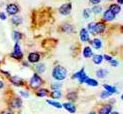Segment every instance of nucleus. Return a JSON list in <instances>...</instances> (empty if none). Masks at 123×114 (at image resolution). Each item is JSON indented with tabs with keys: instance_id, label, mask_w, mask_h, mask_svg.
<instances>
[{
	"instance_id": "nucleus-7",
	"label": "nucleus",
	"mask_w": 123,
	"mask_h": 114,
	"mask_svg": "<svg viewBox=\"0 0 123 114\" xmlns=\"http://www.w3.org/2000/svg\"><path fill=\"white\" fill-rule=\"evenodd\" d=\"M40 60V54L38 52H31L28 55V62L29 63H37Z\"/></svg>"
},
{
	"instance_id": "nucleus-5",
	"label": "nucleus",
	"mask_w": 123,
	"mask_h": 114,
	"mask_svg": "<svg viewBox=\"0 0 123 114\" xmlns=\"http://www.w3.org/2000/svg\"><path fill=\"white\" fill-rule=\"evenodd\" d=\"M19 7H18V5L15 4V3H10L7 5V7H6V12L9 14V15H12V16H15L17 15V13L19 12Z\"/></svg>"
},
{
	"instance_id": "nucleus-32",
	"label": "nucleus",
	"mask_w": 123,
	"mask_h": 114,
	"mask_svg": "<svg viewBox=\"0 0 123 114\" xmlns=\"http://www.w3.org/2000/svg\"><path fill=\"white\" fill-rule=\"evenodd\" d=\"M112 95V93H110V92H108V91H103V92H101V94H100V97L101 98H103V99H105V98H108V97H110V96Z\"/></svg>"
},
{
	"instance_id": "nucleus-41",
	"label": "nucleus",
	"mask_w": 123,
	"mask_h": 114,
	"mask_svg": "<svg viewBox=\"0 0 123 114\" xmlns=\"http://www.w3.org/2000/svg\"><path fill=\"white\" fill-rule=\"evenodd\" d=\"M4 114H13V113H12L11 111H7V112H5Z\"/></svg>"
},
{
	"instance_id": "nucleus-46",
	"label": "nucleus",
	"mask_w": 123,
	"mask_h": 114,
	"mask_svg": "<svg viewBox=\"0 0 123 114\" xmlns=\"http://www.w3.org/2000/svg\"><path fill=\"white\" fill-rule=\"evenodd\" d=\"M0 63H1V62H0Z\"/></svg>"
},
{
	"instance_id": "nucleus-21",
	"label": "nucleus",
	"mask_w": 123,
	"mask_h": 114,
	"mask_svg": "<svg viewBox=\"0 0 123 114\" xmlns=\"http://www.w3.org/2000/svg\"><path fill=\"white\" fill-rule=\"evenodd\" d=\"M93 63L96 65H99L103 61V56L102 55H93Z\"/></svg>"
},
{
	"instance_id": "nucleus-36",
	"label": "nucleus",
	"mask_w": 123,
	"mask_h": 114,
	"mask_svg": "<svg viewBox=\"0 0 123 114\" xmlns=\"http://www.w3.org/2000/svg\"><path fill=\"white\" fill-rule=\"evenodd\" d=\"M19 93H20V95L22 96V97H25V98L29 97V94H28V93H27L26 91H20Z\"/></svg>"
},
{
	"instance_id": "nucleus-24",
	"label": "nucleus",
	"mask_w": 123,
	"mask_h": 114,
	"mask_svg": "<svg viewBox=\"0 0 123 114\" xmlns=\"http://www.w3.org/2000/svg\"><path fill=\"white\" fill-rule=\"evenodd\" d=\"M103 87L106 89V91H108V92H110V93H112V94H114V93L117 92V89H116L114 86H110V85H108V84H104Z\"/></svg>"
},
{
	"instance_id": "nucleus-6",
	"label": "nucleus",
	"mask_w": 123,
	"mask_h": 114,
	"mask_svg": "<svg viewBox=\"0 0 123 114\" xmlns=\"http://www.w3.org/2000/svg\"><path fill=\"white\" fill-rule=\"evenodd\" d=\"M72 10V4L71 3H65L63 5H61L60 7H59V13L61 15H69L70 14V12Z\"/></svg>"
},
{
	"instance_id": "nucleus-27",
	"label": "nucleus",
	"mask_w": 123,
	"mask_h": 114,
	"mask_svg": "<svg viewBox=\"0 0 123 114\" xmlns=\"http://www.w3.org/2000/svg\"><path fill=\"white\" fill-rule=\"evenodd\" d=\"M12 37H13V39L16 42H18L22 38V34L20 32H18V31H13V33H12Z\"/></svg>"
},
{
	"instance_id": "nucleus-14",
	"label": "nucleus",
	"mask_w": 123,
	"mask_h": 114,
	"mask_svg": "<svg viewBox=\"0 0 123 114\" xmlns=\"http://www.w3.org/2000/svg\"><path fill=\"white\" fill-rule=\"evenodd\" d=\"M111 112H112V106L107 104V105H104L103 107H101L99 114H110Z\"/></svg>"
},
{
	"instance_id": "nucleus-3",
	"label": "nucleus",
	"mask_w": 123,
	"mask_h": 114,
	"mask_svg": "<svg viewBox=\"0 0 123 114\" xmlns=\"http://www.w3.org/2000/svg\"><path fill=\"white\" fill-rule=\"evenodd\" d=\"M42 83H43L42 78L39 76V74L35 73V74H33V76L31 77V79H30L29 85H30V87L33 88V89H37V88H39V87L42 85Z\"/></svg>"
},
{
	"instance_id": "nucleus-40",
	"label": "nucleus",
	"mask_w": 123,
	"mask_h": 114,
	"mask_svg": "<svg viewBox=\"0 0 123 114\" xmlns=\"http://www.w3.org/2000/svg\"><path fill=\"white\" fill-rule=\"evenodd\" d=\"M117 2H118L119 4H121V5H122V4H123V0H117Z\"/></svg>"
},
{
	"instance_id": "nucleus-33",
	"label": "nucleus",
	"mask_w": 123,
	"mask_h": 114,
	"mask_svg": "<svg viewBox=\"0 0 123 114\" xmlns=\"http://www.w3.org/2000/svg\"><path fill=\"white\" fill-rule=\"evenodd\" d=\"M61 84L60 83H53V84H51V88L53 89V90H59L60 88H61Z\"/></svg>"
},
{
	"instance_id": "nucleus-9",
	"label": "nucleus",
	"mask_w": 123,
	"mask_h": 114,
	"mask_svg": "<svg viewBox=\"0 0 123 114\" xmlns=\"http://www.w3.org/2000/svg\"><path fill=\"white\" fill-rule=\"evenodd\" d=\"M79 35H80V39H81L82 42L89 41V31L86 28H82L80 30V33H79Z\"/></svg>"
},
{
	"instance_id": "nucleus-29",
	"label": "nucleus",
	"mask_w": 123,
	"mask_h": 114,
	"mask_svg": "<svg viewBox=\"0 0 123 114\" xmlns=\"http://www.w3.org/2000/svg\"><path fill=\"white\" fill-rule=\"evenodd\" d=\"M48 104H50V105H52V106H54V107H56V108H58V109H60L61 107H62V104H60L59 102H57V101H52V100H47L46 101Z\"/></svg>"
},
{
	"instance_id": "nucleus-28",
	"label": "nucleus",
	"mask_w": 123,
	"mask_h": 114,
	"mask_svg": "<svg viewBox=\"0 0 123 114\" xmlns=\"http://www.w3.org/2000/svg\"><path fill=\"white\" fill-rule=\"evenodd\" d=\"M62 30L64 32H72L73 31V26L70 25V24H64V25L62 26Z\"/></svg>"
},
{
	"instance_id": "nucleus-25",
	"label": "nucleus",
	"mask_w": 123,
	"mask_h": 114,
	"mask_svg": "<svg viewBox=\"0 0 123 114\" xmlns=\"http://www.w3.org/2000/svg\"><path fill=\"white\" fill-rule=\"evenodd\" d=\"M91 12L94 14H99L102 12V7L100 5H93V7L91 9Z\"/></svg>"
},
{
	"instance_id": "nucleus-34",
	"label": "nucleus",
	"mask_w": 123,
	"mask_h": 114,
	"mask_svg": "<svg viewBox=\"0 0 123 114\" xmlns=\"http://www.w3.org/2000/svg\"><path fill=\"white\" fill-rule=\"evenodd\" d=\"M109 63H110V65H111L112 67H116V66H118V65H119V62L117 61V60H114V59H112Z\"/></svg>"
},
{
	"instance_id": "nucleus-19",
	"label": "nucleus",
	"mask_w": 123,
	"mask_h": 114,
	"mask_svg": "<svg viewBox=\"0 0 123 114\" xmlns=\"http://www.w3.org/2000/svg\"><path fill=\"white\" fill-rule=\"evenodd\" d=\"M49 94V91L47 89L45 88H42V89H39L37 93H36V95L38 96V97H45V96H47Z\"/></svg>"
},
{
	"instance_id": "nucleus-31",
	"label": "nucleus",
	"mask_w": 123,
	"mask_h": 114,
	"mask_svg": "<svg viewBox=\"0 0 123 114\" xmlns=\"http://www.w3.org/2000/svg\"><path fill=\"white\" fill-rule=\"evenodd\" d=\"M90 14H91V10L89 8H86L83 10V17L85 18V19H88V18L90 17Z\"/></svg>"
},
{
	"instance_id": "nucleus-11",
	"label": "nucleus",
	"mask_w": 123,
	"mask_h": 114,
	"mask_svg": "<svg viewBox=\"0 0 123 114\" xmlns=\"http://www.w3.org/2000/svg\"><path fill=\"white\" fill-rule=\"evenodd\" d=\"M62 107H64L65 109L70 112V113H75L76 112V107L73 104V102H65V103L62 104Z\"/></svg>"
},
{
	"instance_id": "nucleus-10",
	"label": "nucleus",
	"mask_w": 123,
	"mask_h": 114,
	"mask_svg": "<svg viewBox=\"0 0 123 114\" xmlns=\"http://www.w3.org/2000/svg\"><path fill=\"white\" fill-rule=\"evenodd\" d=\"M114 19H115V15H114L109 9L104 12V14H103V20H104V21L110 22V21H113Z\"/></svg>"
},
{
	"instance_id": "nucleus-44",
	"label": "nucleus",
	"mask_w": 123,
	"mask_h": 114,
	"mask_svg": "<svg viewBox=\"0 0 123 114\" xmlns=\"http://www.w3.org/2000/svg\"><path fill=\"white\" fill-rule=\"evenodd\" d=\"M121 98H122V100H123V95H122V96H121Z\"/></svg>"
},
{
	"instance_id": "nucleus-23",
	"label": "nucleus",
	"mask_w": 123,
	"mask_h": 114,
	"mask_svg": "<svg viewBox=\"0 0 123 114\" xmlns=\"http://www.w3.org/2000/svg\"><path fill=\"white\" fill-rule=\"evenodd\" d=\"M51 97L54 98V99H59L61 96H62V93H61L60 90H53V91L50 93Z\"/></svg>"
},
{
	"instance_id": "nucleus-37",
	"label": "nucleus",
	"mask_w": 123,
	"mask_h": 114,
	"mask_svg": "<svg viewBox=\"0 0 123 114\" xmlns=\"http://www.w3.org/2000/svg\"><path fill=\"white\" fill-rule=\"evenodd\" d=\"M6 18H7V17H6L4 12H0V19H1V20H5Z\"/></svg>"
},
{
	"instance_id": "nucleus-35",
	"label": "nucleus",
	"mask_w": 123,
	"mask_h": 114,
	"mask_svg": "<svg viewBox=\"0 0 123 114\" xmlns=\"http://www.w3.org/2000/svg\"><path fill=\"white\" fill-rule=\"evenodd\" d=\"M89 2L91 4H93V5H98L101 2V0H89Z\"/></svg>"
},
{
	"instance_id": "nucleus-22",
	"label": "nucleus",
	"mask_w": 123,
	"mask_h": 114,
	"mask_svg": "<svg viewBox=\"0 0 123 114\" xmlns=\"http://www.w3.org/2000/svg\"><path fill=\"white\" fill-rule=\"evenodd\" d=\"M11 21L14 25H19V24L22 23V18L20 16H18V15H15V16H13L11 18Z\"/></svg>"
},
{
	"instance_id": "nucleus-26",
	"label": "nucleus",
	"mask_w": 123,
	"mask_h": 114,
	"mask_svg": "<svg viewBox=\"0 0 123 114\" xmlns=\"http://www.w3.org/2000/svg\"><path fill=\"white\" fill-rule=\"evenodd\" d=\"M66 98L68 99L70 102L72 101H75L76 99H77V94H76V92H69L68 94H67V96H66Z\"/></svg>"
},
{
	"instance_id": "nucleus-8",
	"label": "nucleus",
	"mask_w": 123,
	"mask_h": 114,
	"mask_svg": "<svg viewBox=\"0 0 123 114\" xmlns=\"http://www.w3.org/2000/svg\"><path fill=\"white\" fill-rule=\"evenodd\" d=\"M10 82L15 86H23L24 80L19 76H12L10 77Z\"/></svg>"
},
{
	"instance_id": "nucleus-20",
	"label": "nucleus",
	"mask_w": 123,
	"mask_h": 114,
	"mask_svg": "<svg viewBox=\"0 0 123 114\" xmlns=\"http://www.w3.org/2000/svg\"><path fill=\"white\" fill-rule=\"evenodd\" d=\"M85 83L87 84V85H89V86H92V87H96V86H98V81L97 80H95V79H92V78H87V80L85 81Z\"/></svg>"
},
{
	"instance_id": "nucleus-45",
	"label": "nucleus",
	"mask_w": 123,
	"mask_h": 114,
	"mask_svg": "<svg viewBox=\"0 0 123 114\" xmlns=\"http://www.w3.org/2000/svg\"><path fill=\"white\" fill-rule=\"evenodd\" d=\"M107 1H112V0H107Z\"/></svg>"
},
{
	"instance_id": "nucleus-2",
	"label": "nucleus",
	"mask_w": 123,
	"mask_h": 114,
	"mask_svg": "<svg viewBox=\"0 0 123 114\" xmlns=\"http://www.w3.org/2000/svg\"><path fill=\"white\" fill-rule=\"evenodd\" d=\"M67 76V70L62 66H55L52 70V77L57 81L64 80Z\"/></svg>"
},
{
	"instance_id": "nucleus-16",
	"label": "nucleus",
	"mask_w": 123,
	"mask_h": 114,
	"mask_svg": "<svg viewBox=\"0 0 123 114\" xmlns=\"http://www.w3.org/2000/svg\"><path fill=\"white\" fill-rule=\"evenodd\" d=\"M92 45H93V47L95 48V49H100V48L102 47V42H101L100 39L94 38L93 41H92Z\"/></svg>"
},
{
	"instance_id": "nucleus-18",
	"label": "nucleus",
	"mask_w": 123,
	"mask_h": 114,
	"mask_svg": "<svg viewBox=\"0 0 123 114\" xmlns=\"http://www.w3.org/2000/svg\"><path fill=\"white\" fill-rule=\"evenodd\" d=\"M107 73L108 72H107L106 69H98L96 71V75H97V77H99V78H105Z\"/></svg>"
},
{
	"instance_id": "nucleus-38",
	"label": "nucleus",
	"mask_w": 123,
	"mask_h": 114,
	"mask_svg": "<svg viewBox=\"0 0 123 114\" xmlns=\"http://www.w3.org/2000/svg\"><path fill=\"white\" fill-rule=\"evenodd\" d=\"M103 59H105V60H107V61H111V60H112V57L111 56H108V55H106V54H105V55H103Z\"/></svg>"
},
{
	"instance_id": "nucleus-30",
	"label": "nucleus",
	"mask_w": 123,
	"mask_h": 114,
	"mask_svg": "<svg viewBox=\"0 0 123 114\" xmlns=\"http://www.w3.org/2000/svg\"><path fill=\"white\" fill-rule=\"evenodd\" d=\"M84 68H82L80 71H78V72H76L75 74H73V76H72V79H79L81 76H82V74L84 73Z\"/></svg>"
},
{
	"instance_id": "nucleus-12",
	"label": "nucleus",
	"mask_w": 123,
	"mask_h": 114,
	"mask_svg": "<svg viewBox=\"0 0 123 114\" xmlns=\"http://www.w3.org/2000/svg\"><path fill=\"white\" fill-rule=\"evenodd\" d=\"M10 106L12 108H20L22 106V101L20 98H18V97H15L11 100L10 102Z\"/></svg>"
},
{
	"instance_id": "nucleus-43",
	"label": "nucleus",
	"mask_w": 123,
	"mask_h": 114,
	"mask_svg": "<svg viewBox=\"0 0 123 114\" xmlns=\"http://www.w3.org/2000/svg\"><path fill=\"white\" fill-rule=\"evenodd\" d=\"M88 114H97V113L94 112V111H92V112H90V113H88Z\"/></svg>"
},
{
	"instance_id": "nucleus-17",
	"label": "nucleus",
	"mask_w": 123,
	"mask_h": 114,
	"mask_svg": "<svg viewBox=\"0 0 123 114\" xmlns=\"http://www.w3.org/2000/svg\"><path fill=\"white\" fill-rule=\"evenodd\" d=\"M45 64H43V63H39L36 65V72H37V74H41L43 73V72H45Z\"/></svg>"
},
{
	"instance_id": "nucleus-13",
	"label": "nucleus",
	"mask_w": 123,
	"mask_h": 114,
	"mask_svg": "<svg viewBox=\"0 0 123 114\" xmlns=\"http://www.w3.org/2000/svg\"><path fill=\"white\" fill-rule=\"evenodd\" d=\"M109 10L112 12V13L114 15H117L120 13V11H121V7H120V5L119 4H111L109 6Z\"/></svg>"
},
{
	"instance_id": "nucleus-39",
	"label": "nucleus",
	"mask_w": 123,
	"mask_h": 114,
	"mask_svg": "<svg viewBox=\"0 0 123 114\" xmlns=\"http://www.w3.org/2000/svg\"><path fill=\"white\" fill-rule=\"evenodd\" d=\"M3 86H4V83H3L1 80H0V89H1V88H3Z\"/></svg>"
},
{
	"instance_id": "nucleus-15",
	"label": "nucleus",
	"mask_w": 123,
	"mask_h": 114,
	"mask_svg": "<svg viewBox=\"0 0 123 114\" xmlns=\"http://www.w3.org/2000/svg\"><path fill=\"white\" fill-rule=\"evenodd\" d=\"M83 56H84L85 58H90V57L93 56V52H92L91 48H90L89 46L85 47L84 49H83Z\"/></svg>"
},
{
	"instance_id": "nucleus-4",
	"label": "nucleus",
	"mask_w": 123,
	"mask_h": 114,
	"mask_svg": "<svg viewBox=\"0 0 123 114\" xmlns=\"http://www.w3.org/2000/svg\"><path fill=\"white\" fill-rule=\"evenodd\" d=\"M11 57L16 59V60H21L22 57H23V53L21 51L20 45H19L18 42H16L15 45H14V50H13V52L11 53Z\"/></svg>"
},
{
	"instance_id": "nucleus-42",
	"label": "nucleus",
	"mask_w": 123,
	"mask_h": 114,
	"mask_svg": "<svg viewBox=\"0 0 123 114\" xmlns=\"http://www.w3.org/2000/svg\"><path fill=\"white\" fill-rule=\"evenodd\" d=\"M110 114H119V113H118V112H116V111H113V112H111Z\"/></svg>"
},
{
	"instance_id": "nucleus-1",
	"label": "nucleus",
	"mask_w": 123,
	"mask_h": 114,
	"mask_svg": "<svg viewBox=\"0 0 123 114\" xmlns=\"http://www.w3.org/2000/svg\"><path fill=\"white\" fill-rule=\"evenodd\" d=\"M106 25L104 22H90L88 24V31H90L93 35L101 34L105 31Z\"/></svg>"
}]
</instances>
